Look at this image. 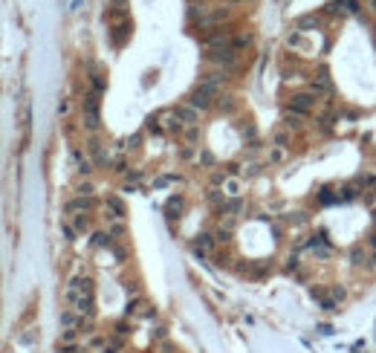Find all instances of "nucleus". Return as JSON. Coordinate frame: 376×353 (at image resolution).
I'll list each match as a JSON object with an SVG mask.
<instances>
[{
	"label": "nucleus",
	"mask_w": 376,
	"mask_h": 353,
	"mask_svg": "<svg viewBox=\"0 0 376 353\" xmlns=\"http://www.w3.org/2000/svg\"><path fill=\"white\" fill-rule=\"evenodd\" d=\"M208 246H211V237H208V235H203L197 243H194V249H197V252H208Z\"/></svg>",
	"instance_id": "5"
},
{
	"label": "nucleus",
	"mask_w": 376,
	"mask_h": 353,
	"mask_svg": "<svg viewBox=\"0 0 376 353\" xmlns=\"http://www.w3.org/2000/svg\"><path fill=\"white\" fill-rule=\"evenodd\" d=\"M310 104H313L310 96H295V99H292V110H295V113H307Z\"/></svg>",
	"instance_id": "3"
},
{
	"label": "nucleus",
	"mask_w": 376,
	"mask_h": 353,
	"mask_svg": "<svg viewBox=\"0 0 376 353\" xmlns=\"http://www.w3.org/2000/svg\"><path fill=\"white\" fill-rule=\"evenodd\" d=\"M84 107H87V128L96 131V128H99V99H96V96H87Z\"/></svg>",
	"instance_id": "1"
},
{
	"label": "nucleus",
	"mask_w": 376,
	"mask_h": 353,
	"mask_svg": "<svg viewBox=\"0 0 376 353\" xmlns=\"http://www.w3.org/2000/svg\"><path fill=\"white\" fill-rule=\"evenodd\" d=\"M374 9H376V0H374Z\"/></svg>",
	"instance_id": "8"
},
{
	"label": "nucleus",
	"mask_w": 376,
	"mask_h": 353,
	"mask_svg": "<svg viewBox=\"0 0 376 353\" xmlns=\"http://www.w3.org/2000/svg\"><path fill=\"white\" fill-rule=\"evenodd\" d=\"M177 116H183L186 122H194V116H197V113H194L191 107H183V110H177Z\"/></svg>",
	"instance_id": "6"
},
{
	"label": "nucleus",
	"mask_w": 376,
	"mask_h": 353,
	"mask_svg": "<svg viewBox=\"0 0 376 353\" xmlns=\"http://www.w3.org/2000/svg\"><path fill=\"white\" fill-rule=\"evenodd\" d=\"M226 188H229V194H232V197H238V194H240V185L235 183V180H229V185H226Z\"/></svg>",
	"instance_id": "7"
},
{
	"label": "nucleus",
	"mask_w": 376,
	"mask_h": 353,
	"mask_svg": "<svg viewBox=\"0 0 376 353\" xmlns=\"http://www.w3.org/2000/svg\"><path fill=\"white\" fill-rule=\"evenodd\" d=\"M75 310H78L81 316H90V313H93V301H90V295L78 298V301H75Z\"/></svg>",
	"instance_id": "4"
},
{
	"label": "nucleus",
	"mask_w": 376,
	"mask_h": 353,
	"mask_svg": "<svg viewBox=\"0 0 376 353\" xmlns=\"http://www.w3.org/2000/svg\"><path fill=\"white\" fill-rule=\"evenodd\" d=\"M211 90L214 87H208V84H203L194 96H191V107H208L211 104Z\"/></svg>",
	"instance_id": "2"
}]
</instances>
